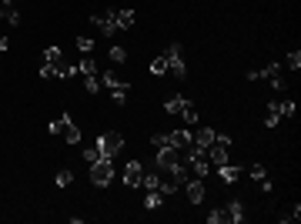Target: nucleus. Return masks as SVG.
Wrapping results in <instances>:
<instances>
[{"label":"nucleus","instance_id":"f257e3e1","mask_svg":"<svg viewBox=\"0 0 301 224\" xmlns=\"http://www.w3.org/2000/svg\"><path fill=\"white\" fill-rule=\"evenodd\" d=\"M227 148H231V137L227 134H214V141L204 148V157H207V164H211V171L227 164Z\"/></svg>","mask_w":301,"mask_h":224},{"label":"nucleus","instance_id":"f03ea898","mask_svg":"<svg viewBox=\"0 0 301 224\" xmlns=\"http://www.w3.org/2000/svg\"><path fill=\"white\" fill-rule=\"evenodd\" d=\"M50 134H60L67 144H80V131H77V124L71 121V114H60L50 121Z\"/></svg>","mask_w":301,"mask_h":224},{"label":"nucleus","instance_id":"7ed1b4c3","mask_svg":"<svg viewBox=\"0 0 301 224\" xmlns=\"http://www.w3.org/2000/svg\"><path fill=\"white\" fill-rule=\"evenodd\" d=\"M121 148H124V137H121V134L107 131V134L97 137V150H100V157H107V161H114V157L121 154Z\"/></svg>","mask_w":301,"mask_h":224},{"label":"nucleus","instance_id":"20e7f679","mask_svg":"<svg viewBox=\"0 0 301 224\" xmlns=\"http://www.w3.org/2000/svg\"><path fill=\"white\" fill-rule=\"evenodd\" d=\"M91 181H94L97 187H107L114 181V164L107 161V157H100L97 164H91Z\"/></svg>","mask_w":301,"mask_h":224},{"label":"nucleus","instance_id":"39448f33","mask_svg":"<svg viewBox=\"0 0 301 224\" xmlns=\"http://www.w3.org/2000/svg\"><path fill=\"white\" fill-rule=\"evenodd\" d=\"M164 57H168V74L171 77H184V54H181V44H171L168 50H164Z\"/></svg>","mask_w":301,"mask_h":224},{"label":"nucleus","instance_id":"423d86ee","mask_svg":"<svg viewBox=\"0 0 301 224\" xmlns=\"http://www.w3.org/2000/svg\"><path fill=\"white\" fill-rule=\"evenodd\" d=\"M168 144H171V148H177L181 154H184V150L191 148V131H188V127H177V131H171V134H168Z\"/></svg>","mask_w":301,"mask_h":224},{"label":"nucleus","instance_id":"0eeeda50","mask_svg":"<svg viewBox=\"0 0 301 224\" xmlns=\"http://www.w3.org/2000/svg\"><path fill=\"white\" fill-rule=\"evenodd\" d=\"M141 177H144L141 161H131V164L124 168V184H127V187H141Z\"/></svg>","mask_w":301,"mask_h":224},{"label":"nucleus","instance_id":"6e6552de","mask_svg":"<svg viewBox=\"0 0 301 224\" xmlns=\"http://www.w3.org/2000/svg\"><path fill=\"white\" fill-rule=\"evenodd\" d=\"M184 184H188V201L191 204H201L204 201V181L194 177V181H184Z\"/></svg>","mask_w":301,"mask_h":224},{"label":"nucleus","instance_id":"1a4fd4ad","mask_svg":"<svg viewBox=\"0 0 301 224\" xmlns=\"http://www.w3.org/2000/svg\"><path fill=\"white\" fill-rule=\"evenodd\" d=\"M191 141H194V148H201V150H204L207 144H211V141H214V131H211V127H201V131L194 134V137H191Z\"/></svg>","mask_w":301,"mask_h":224},{"label":"nucleus","instance_id":"9d476101","mask_svg":"<svg viewBox=\"0 0 301 224\" xmlns=\"http://www.w3.org/2000/svg\"><path fill=\"white\" fill-rule=\"evenodd\" d=\"M218 174H221V181H225V184H234V181L241 177V171L234 168V164H221V168H218Z\"/></svg>","mask_w":301,"mask_h":224},{"label":"nucleus","instance_id":"9b49d317","mask_svg":"<svg viewBox=\"0 0 301 224\" xmlns=\"http://www.w3.org/2000/svg\"><path fill=\"white\" fill-rule=\"evenodd\" d=\"M227 221H234V224L245 221V204H241V201H231V204H227Z\"/></svg>","mask_w":301,"mask_h":224},{"label":"nucleus","instance_id":"f8f14e48","mask_svg":"<svg viewBox=\"0 0 301 224\" xmlns=\"http://www.w3.org/2000/svg\"><path fill=\"white\" fill-rule=\"evenodd\" d=\"M157 184H161V174H157V171H148V174L141 177V187H144V191H157Z\"/></svg>","mask_w":301,"mask_h":224},{"label":"nucleus","instance_id":"ddd939ff","mask_svg":"<svg viewBox=\"0 0 301 224\" xmlns=\"http://www.w3.org/2000/svg\"><path fill=\"white\" fill-rule=\"evenodd\" d=\"M150 74H154V77H164V74H168V57H164V54L150 60Z\"/></svg>","mask_w":301,"mask_h":224},{"label":"nucleus","instance_id":"4468645a","mask_svg":"<svg viewBox=\"0 0 301 224\" xmlns=\"http://www.w3.org/2000/svg\"><path fill=\"white\" fill-rule=\"evenodd\" d=\"M184 107H188V97H171L168 104H164V111H168V114H181Z\"/></svg>","mask_w":301,"mask_h":224},{"label":"nucleus","instance_id":"2eb2a0df","mask_svg":"<svg viewBox=\"0 0 301 224\" xmlns=\"http://www.w3.org/2000/svg\"><path fill=\"white\" fill-rule=\"evenodd\" d=\"M77 71H80V74H84V77H97V64H94V57H84Z\"/></svg>","mask_w":301,"mask_h":224},{"label":"nucleus","instance_id":"dca6fc26","mask_svg":"<svg viewBox=\"0 0 301 224\" xmlns=\"http://www.w3.org/2000/svg\"><path fill=\"white\" fill-rule=\"evenodd\" d=\"M161 201H164V194H161V191H148L144 207H148V211H154V207H161Z\"/></svg>","mask_w":301,"mask_h":224},{"label":"nucleus","instance_id":"f3484780","mask_svg":"<svg viewBox=\"0 0 301 224\" xmlns=\"http://www.w3.org/2000/svg\"><path fill=\"white\" fill-rule=\"evenodd\" d=\"M114 14H117V24H121V30H127V27L134 24V10H114Z\"/></svg>","mask_w":301,"mask_h":224},{"label":"nucleus","instance_id":"a211bd4d","mask_svg":"<svg viewBox=\"0 0 301 224\" xmlns=\"http://www.w3.org/2000/svg\"><path fill=\"white\" fill-rule=\"evenodd\" d=\"M225 221H227V207H214L207 214V224H225Z\"/></svg>","mask_w":301,"mask_h":224},{"label":"nucleus","instance_id":"6ab92c4d","mask_svg":"<svg viewBox=\"0 0 301 224\" xmlns=\"http://www.w3.org/2000/svg\"><path fill=\"white\" fill-rule=\"evenodd\" d=\"M111 97H114V104H124V100H127V84H117V87H111Z\"/></svg>","mask_w":301,"mask_h":224},{"label":"nucleus","instance_id":"aec40b11","mask_svg":"<svg viewBox=\"0 0 301 224\" xmlns=\"http://www.w3.org/2000/svg\"><path fill=\"white\" fill-rule=\"evenodd\" d=\"M275 107H278V114H281V117H295V100H278Z\"/></svg>","mask_w":301,"mask_h":224},{"label":"nucleus","instance_id":"412c9836","mask_svg":"<svg viewBox=\"0 0 301 224\" xmlns=\"http://www.w3.org/2000/svg\"><path fill=\"white\" fill-rule=\"evenodd\" d=\"M278 121H281V114H278V107H275V104H268V114H264V124H268V127H275Z\"/></svg>","mask_w":301,"mask_h":224},{"label":"nucleus","instance_id":"4be33fe9","mask_svg":"<svg viewBox=\"0 0 301 224\" xmlns=\"http://www.w3.org/2000/svg\"><path fill=\"white\" fill-rule=\"evenodd\" d=\"M60 47H47V50H44V64H60Z\"/></svg>","mask_w":301,"mask_h":224},{"label":"nucleus","instance_id":"5701e85b","mask_svg":"<svg viewBox=\"0 0 301 224\" xmlns=\"http://www.w3.org/2000/svg\"><path fill=\"white\" fill-rule=\"evenodd\" d=\"M67 184H74V171H57V187H67Z\"/></svg>","mask_w":301,"mask_h":224},{"label":"nucleus","instance_id":"b1692460","mask_svg":"<svg viewBox=\"0 0 301 224\" xmlns=\"http://www.w3.org/2000/svg\"><path fill=\"white\" fill-rule=\"evenodd\" d=\"M251 177H254L258 184H268V171H264L261 164H251Z\"/></svg>","mask_w":301,"mask_h":224},{"label":"nucleus","instance_id":"393cba45","mask_svg":"<svg viewBox=\"0 0 301 224\" xmlns=\"http://www.w3.org/2000/svg\"><path fill=\"white\" fill-rule=\"evenodd\" d=\"M124 60H127V50H124L121 44H117V47H111V64H124Z\"/></svg>","mask_w":301,"mask_h":224},{"label":"nucleus","instance_id":"a878e982","mask_svg":"<svg viewBox=\"0 0 301 224\" xmlns=\"http://www.w3.org/2000/svg\"><path fill=\"white\" fill-rule=\"evenodd\" d=\"M181 117H184V124H194V121H198V107H194V104L188 100V107L181 111Z\"/></svg>","mask_w":301,"mask_h":224},{"label":"nucleus","instance_id":"bb28decb","mask_svg":"<svg viewBox=\"0 0 301 224\" xmlns=\"http://www.w3.org/2000/svg\"><path fill=\"white\" fill-rule=\"evenodd\" d=\"M84 161H87V168L100 161V150H97V144H94V148H87V150H84Z\"/></svg>","mask_w":301,"mask_h":224},{"label":"nucleus","instance_id":"cd10ccee","mask_svg":"<svg viewBox=\"0 0 301 224\" xmlns=\"http://www.w3.org/2000/svg\"><path fill=\"white\" fill-rule=\"evenodd\" d=\"M40 77H44V80H57V64H44V67H40Z\"/></svg>","mask_w":301,"mask_h":224},{"label":"nucleus","instance_id":"c85d7f7f","mask_svg":"<svg viewBox=\"0 0 301 224\" xmlns=\"http://www.w3.org/2000/svg\"><path fill=\"white\" fill-rule=\"evenodd\" d=\"M84 87H87V94H97L100 91V77H84Z\"/></svg>","mask_w":301,"mask_h":224},{"label":"nucleus","instance_id":"c756f323","mask_svg":"<svg viewBox=\"0 0 301 224\" xmlns=\"http://www.w3.org/2000/svg\"><path fill=\"white\" fill-rule=\"evenodd\" d=\"M77 50L91 54V50H94V40H91V37H77Z\"/></svg>","mask_w":301,"mask_h":224},{"label":"nucleus","instance_id":"7c9ffc66","mask_svg":"<svg viewBox=\"0 0 301 224\" xmlns=\"http://www.w3.org/2000/svg\"><path fill=\"white\" fill-rule=\"evenodd\" d=\"M150 144H154V148H168V134H154Z\"/></svg>","mask_w":301,"mask_h":224},{"label":"nucleus","instance_id":"2f4dec72","mask_svg":"<svg viewBox=\"0 0 301 224\" xmlns=\"http://www.w3.org/2000/svg\"><path fill=\"white\" fill-rule=\"evenodd\" d=\"M288 67H291V71H298V67H301V54H298V50L288 54Z\"/></svg>","mask_w":301,"mask_h":224},{"label":"nucleus","instance_id":"473e14b6","mask_svg":"<svg viewBox=\"0 0 301 224\" xmlns=\"http://www.w3.org/2000/svg\"><path fill=\"white\" fill-rule=\"evenodd\" d=\"M3 20H7V24H20V10H17V7L7 10V17H3Z\"/></svg>","mask_w":301,"mask_h":224},{"label":"nucleus","instance_id":"72a5a7b5","mask_svg":"<svg viewBox=\"0 0 301 224\" xmlns=\"http://www.w3.org/2000/svg\"><path fill=\"white\" fill-rule=\"evenodd\" d=\"M7 47H10V40H7V37H0V50H7Z\"/></svg>","mask_w":301,"mask_h":224}]
</instances>
